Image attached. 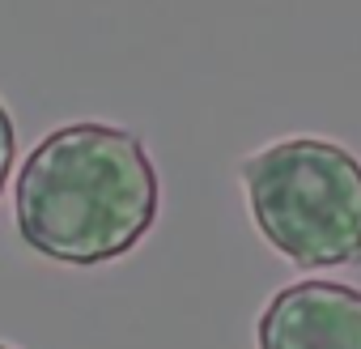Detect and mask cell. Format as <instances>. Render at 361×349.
Instances as JSON below:
<instances>
[{
  "mask_svg": "<svg viewBox=\"0 0 361 349\" xmlns=\"http://www.w3.org/2000/svg\"><path fill=\"white\" fill-rule=\"evenodd\" d=\"M161 184L132 128L64 124L18 170V235L47 260L94 268L128 256L157 222Z\"/></svg>",
  "mask_w": 361,
  "mask_h": 349,
  "instance_id": "obj_1",
  "label": "cell"
},
{
  "mask_svg": "<svg viewBox=\"0 0 361 349\" xmlns=\"http://www.w3.org/2000/svg\"><path fill=\"white\" fill-rule=\"evenodd\" d=\"M238 179L268 247L298 268L361 260V158L323 136H285L243 158Z\"/></svg>",
  "mask_w": 361,
  "mask_h": 349,
  "instance_id": "obj_2",
  "label": "cell"
},
{
  "mask_svg": "<svg viewBox=\"0 0 361 349\" xmlns=\"http://www.w3.org/2000/svg\"><path fill=\"white\" fill-rule=\"evenodd\" d=\"M259 349H361V290L344 281H293L255 324Z\"/></svg>",
  "mask_w": 361,
  "mask_h": 349,
  "instance_id": "obj_3",
  "label": "cell"
},
{
  "mask_svg": "<svg viewBox=\"0 0 361 349\" xmlns=\"http://www.w3.org/2000/svg\"><path fill=\"white\" fill-rule=\"evenodd\" d=\"M13 149H18V132H13V119L0 102V192L9 184V170H13Z\"/></svg>",
  "mask_w": 361,
  "mask_h": 349,
  "instance_id": "obj_4",
  "label": "cell"
},
{
  "mask_svg": "<svg viewBox=\"0 0 361 349\" xmlns=\"http://www.w3.org/2000/svg\"><path fill=\"white\" fill-rule=\"evenodd\" d=\"M0 349H9V345H0Z\"/></svg>",
  "mask_w": 361,
  "mask_h": 349,
  "instance_id": "obj_5",
  "label": "cell"
}]
</instances>
